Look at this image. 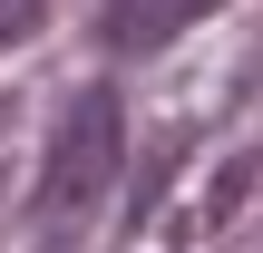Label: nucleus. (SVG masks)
Here are the masks:
<instances>
[{
    "mask_svg": "<svg viewBox=\"0 0 263 253\" xmlns=\"http://www.w3.org/2000/svg\"><path fill=\"white\" fill-rule=\"evenodd\" d=\"M127 166V127H117V88H78L59 137H49V176H39V224H78Z\"/></svg>",
    "mask_w": 263,
    "mask_h": 253,
    "instance_id": "f257e3e1",
    "label": "nucleus"
},
{
    "mask_svg": "<svg viewBox=\"0 0 263 253\" xmlns=\"http://www.w3.org/2000/svg\"><path fill=\"white\" fill-rule=\"evenodd\" d=\"M215 0H107V49L117 59H146V49H166L176 29H195Z\"/></svg>",
    "mask_w": 263,
    "mask_h": 253,
    "instance_id": "f03ea898",
    "label": "nucleus"
},
{
    "mask_svg": "<svg viewBox=\"0 0 263 253\" xmlns=\"http://www.w3.org/2000/svg\"><path fill=\"white\" fill-rule=\"evenodd\" d=\"M39 20H49V0H0V49H20Z\"/></svg>",
    "mask_w": 263,
    "mask_h": 253,
    "instance_id": "7ed1b4c3",
    "label": "nucleus"
}]
</instances>
